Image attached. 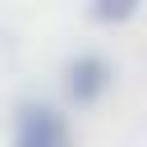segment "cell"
I'll list each match as a JSON object with an SVG mask.
<instances>
[{
    "label": "cell",
    "instance_id": "cell-2",
    "mask_svg": "<svg viewBox=\"0 0 147 147\" xmlns=\"http://www.w3.org/2000/svg\"><path fill=\"white\" fill-rule=\"evenodd\" d=\"M64 87H69V96H74L78 106H87V101H96V96L110 87V64H106V60H96V55H83V60H74V64H69Z\"/></svg>",
    "mask_w": 147,
    "mask_h": 147
},
{
    "label": "cell",
    "instance_id": "cell-1",
    "mask_svg": "<svg viewBox=\"0 0 147 147\" xmlns=\"http://www.w3.org/2000/svg\"><path fill=\"white\" fill-rule=\"evenodd\" d=\"M14 147H74V138H69V124L55 106L28 101L14 115Z\"/></svg>",
    "mask_w": 147,
    "mask_h": 147
},
{
    "label": "cell",
    "instance_id": "cell-3",
    "mask_svg": "<svg viewBox=\"0 0 147 147\" xmlns=\"http://www.w3.org/2000/svg\"><path fill=\"white\" fill-rule=\"evenodd\" d=\"M133 14H138V0H96V18L106 23H124Z\"/></svg>",
    "mask_w": 147,
    "mask_h": 147
}]
</instances>
